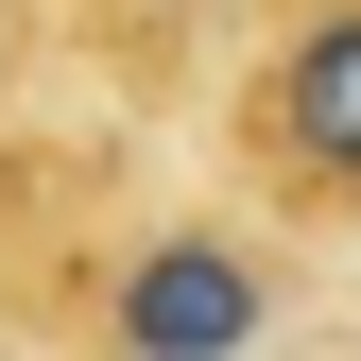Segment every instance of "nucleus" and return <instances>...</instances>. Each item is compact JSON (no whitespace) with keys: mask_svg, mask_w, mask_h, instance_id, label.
Returning a JSON list of instances; mask_svg holds the SVG:
<instances>
[{"mask_svg":"<svg viewBox=\"0 0 361 361\" xmlns=\"http://www.w3.org/2000/svg\"><path fill=\"white\" fill-rule=\"evenodd\" d=\"M0 69H18V18H0Z\"/></svg>","mask_w":361,"mask_h":361,"instance_id":"3","label":"nucleus"},{"mask_svg":"<svg viewBox=\"0 0 361 361\" xmlns=\"http://www.w3.org/2000/svg\"><path fill=\"white\" fill-rule=\"evenodd\" d=\"M258 310H276V293H258V258L190 224V241H155L138 276H121V361H241Z\"/></svg>","mask_w":361,"mask_h":361,"instance_id":"1","label":"nucleus"},{"mask_svg":"<svg viewBox=\"0 0 361 361\" xmlns=\"http://www.w3.org/2000/svg\"><path fill=\"white\" fill-rule=\"evenodd\" d=\"M258 138H276V172H310L327 207H361V0L293 18L276 86H258Z\"/></svg>","mask_w":361,"mask_h":361,"instance_id":"2","label":"nucleus"}]
</instances>
